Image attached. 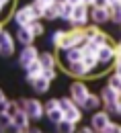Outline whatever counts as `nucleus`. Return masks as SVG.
Listing matches in <instances>:
<instances>
[{
    "instance_id": "obj_48",
    "label": "nucleus",
    "mask_w": 121,
    "mask_h": 133,
    "mask_svg": "<svg viewBox=\"0 0 121 133\" xmlns=\"http://www.w3.org/2000/svg\"><path fill=\"white\" fill-rule=\"evenodd\" d=\"M2 29H4V25H2V21H0V33H2Z\"/></svg>"
},
{
    "instance_id": "obj_50",
    "label": "nucleus",
    "mask_w": 121,
    "mask_h": 133,
    "mask_svg": "<svg viewBox=\"0 0 121 133\" xmlns=\"http://www.w3.org/2000/svg\"><path fill=\"white\" fill-rule=\"evenodd\" d=\"M0 131H2V127H0Z\"/></svg>"
},
{
    "instance_id": "obj_19",
    "label": "nucleus",
    "mask_w": 121,
    "mask_h": 133,
    "mask_svg": "<svg viewBox=\"0 0 121 133\" xmlns=\"http://www.w3.org/2000/svg\"><path fill=\"white\" fill-rule=\"evenodd\" d=\"M49 86H52V82H49L47 78H43V76L35 78L33 82H31V88H33L35 94H45V92L49 90Z\"/></svg>"
},
{
    "instance_id": "obj_3",
    "label": "nucleus",
    "mask_w": 121,
    "mask_h": 133,
    "mask_svg": "<svg viewBox=\"0 0 121 133\" xmlns=\"http://www.w3.org/2000/svg\"><path fill=\"white\" fill-rule=\"evenodd\" d=\"M18 104H21V109H25L27 111V115L31 117V121H41L43 117H45V107H43V102L37 98H18Z\"/></svg>"
},
{
    "instance_id": "obj_47",
    "label": "nucleus",
    "mask_w": 121,
    "mask_h": 133,
    "mask_svg": "<svg viewBox=\"0 0 121 133\" xmlns=\"http://www.w3.org/2000/svg\"><path fill=\"white\" fill-rule=\"evenodd\" d=\"M115 2H121V0H109V6H111V4H115Z\"/></svg>"
},
{
    "instance_id": "obj_23",
    "label": "nucleus",
    "mask_w": 121,
    "mask_h": 133,
    "mask_svg": "<svg viewBox=\"0 0 121 133\" xmlns=\"http://www.w3.org/2000/svg\"><path fill=\"white\" fill-rule=\"evenodd\" d=\"M45 117H47V121H49L52 125H58V123L64 119V111H62V107H58V109L47 111V113H45Z\"/></svg>"
},
{
    "instance_id": "obj_31",
    "label": "nucleus",
    "mask_w": 121,
    "mask_h": 133,
    "mask_svg": "<svg viewBox=\"0 0 121 133\" xmlns=\"http://www.w3.org/2000/svg\"><path fill=\"white\" fill-rule=\"evenodd\" d=\"M107 84H109L111 88H115L117 92H121V76H119V74H115V72H113V74L109 76V80H107Z\"/></svg>"
},
{
    "instance_id": "obj_21",
    "label": "nucleus",
    "mask_w": 121,
    "mask_h": 133,
    "mask_svg": "<svg viewBox=\"0 0 121 133\" xmlns=\"http://www.w3.org/2000/svg\"><path fill=\"white\" fill-rule=\"evenodd\" d=\"M0 127H2V131H17L18 133V129L12 123V117L6 115V113H0Z\"/></svg>"
},
{
    "instance_id": "obj_45",
    "label": "nucleus",
    "mask_w": 121,
    "mask_h": 133,
    "mask_svg": "<svg viewBox=\"0 0 121 133\" xmlns=\"http://www.w3.org/2000/svg\"><path fill=\"white\" fill-rule=\"evenodd\" d=\"M117 117H121V102H119V107H117Z\"/></svg>"
},
{
    "instance_id": "obj_41",
    "label": "nucleus",
    "mask_w": 121,
    "mask_h": 133,
    "mask_svg": "<svg viewBox=\"0 0 121 133\" xmlns=\"http://www.w3.org/2000/svg\"><path fill=\"white\" fill-rule=\"evenodd\" d=\"M113 68H115L113 72H115V74H119V76H121V64H113Z\"/></svg>"
},
{
    "instance_id": "obj_37",
    "label": "nucleus",
    "mask_w": 121,
    "mask_h": 133,
    "mask_svg": "<svg viewBox=\"0 0 121 133\" xmlns=\"http://www.w3.org/2000/svg\"><path fill=\"white\" fill-rule=\"evenodd\" d=\"M43 107H45V113H47V111H52V109H58V107H60V98H49Z\"/></svg>"
},
{
    "instance_id": "obj_38",
    "label": "nucleus",
    "mask_w": 121,
    "mask_h": 133,
    "mask_svg": "<svg viewBox=\"0 0 121 133\" xmlns=\"http://www.w3.org/2000/svg\"><path fill=\"white\" fill-rule=\"evenodd\" d=\"M6 102H8V98H6V94H4V90L0 88V113L6 109Z\"/></svg>"
},
{
    "instance_id": "obj_28",
    "label": "nucleus",
    "mask_w": 121,
    "mask_h": 133,
    "mask_svg": "<svg viewBox=\"0 0 121 133\" xmlns=\"http://www.w3.org/2000/svg\"><path fill=\"white\" fill-rule=\"evenodd\" d=\"M82 62H84V66L94 74V70H97V66H101L99 64V59H97V55H90V53H84V57H82Z\"/></svg>"
},
{
    "instance_id": "obj_9",
    "label": "nucleus",
    "mask_w": 121,
    "mask_h": 133,
    "mask_svg": "<svg viewBox=\"0 0 121 133\" xmlns=\"http://www.w3.org/2000/svg\"><path fill=\"white\" fill-rule=\"evenodd\" d=\"M15 53V37L10 31L2 29L0 33V57H10Z\"/></svg>"
},
{
    "instance_id": "obj_6",
    "label": "nucleus",
    "mask_w": 121,
    "mask_h": 133,
    "mask_svg": "<svg viewBox=\"0 0 121 133\" xmlns=\"http://www.w3.org/2000/svg\"><path fill=\"white\" fill-rule=\"evenodd\" d=\"M88 92H90V90H88L86 82H82V78H76V82L70 84V98L74 100L76 104H80V107H82V102L86 100Z\"/></svg>"
},
{
    "instance_id": "obj_2",
    "label": "nucleus",
    "mask_w": 121,
    "mask_h": 133,
    "mask_svg": "<svg viewBox=\"0 0 121 133\" xmlns=\"http://www.w3.org/2000/svg\"><path fill=\"white\" fill-rule=\"evenodd\" d=\"M60 107H62V111H64V119H68V121L76 123V125L82 121V107L76 104L70 96H62V98H60Z\"/></svg>"
},
{
    "instance_id": "obj_15",
    "label": "nucleus",
    "mask_w": 121,
    "mask_h": 133,
    "mask_svg": "<svg viewBox=\"0 0 121 133\" xmlns=\"http://www.w3.org/2000/svg\"><path fill=\"white\" fill-rule=\"evenodd\" d=\"M15 39H17L21 45H33L35 35L31 33L29 27H17V33H15Z\"/></svg>"
},
{
    "instance_id": "obj_8",
    "label": "nucleus",
    "mask_w": 121,
    "mask_h": 133,
    "mask_svg": "<svg viewBox=\"0 0 121 133\" xmlns=\"http://www.w3.org/2000/svg\"><path fill=\"white\" fill-rule=\"evenodd\" d=\"M109 121H111V115H109L105 109H97V111H92V115H90V125L94 127V131L105 133Z\"/></svg>"
},
{
    "instance_id": "obj_10",
    "label": "nucleus",
    "mask_w": 121,
    "mask_h": 133,
    "mask_svg": "<svg viewBox=\"0 0 121 133\" xmlns=\"http://www.w3.org/2000/svg\"><path fill=\"white\" fill-rule=\"evenodd\" d=\"M97 59H99L101 66H111V64H113V59H115V45H113V41L103 43V45L99 47V51H97Z\"/></svg>"
},
{
    "instance_id": "obj_18",
    "label": "nucleus",
    "mask_w": 121,
    "mask_h": 133,
    "mask_svg": "<svg viewBox=\"0 0 121 133\" xmlns=\"http://www.w3.org/2000/svg\"><path fill=\"white\" fill-rule=\"evenodd\" d=\"M82 57H84V51H82V47H80V45H78V47H70V49L64 51V59H66V64L82 62Z\"/></svg>"
},
{
    "instance_id": "obj_46",
    "label": "nucleus",
    "mask_w": 121,
    "mask_h": 133,
    "mask_svg": "<svg viewBox=\"0 0 121 133\" xmlns=\"http://www.w3.org/2000/svg\"><path fill=\"white\" fill-rule=\"evenodd\" d=\"M2 10H4V4H2V0H0V15H2Z\"/></svg>"
},
{
    "instance_id": "obj_4",
    "label": "nucleus",
    "mask_w": 121,
    "mask_h": 133,
    "mask_svg": "<svg viewBox=\"0 0 121 133\" xmlns=\"http://www.w3.org/2000/svg\"><path fill=\"white\" fill-rule=\"evenodd\" d=\"M101 98H103V109H105V111H107L109 115H117V107H119V92L107 84V86H103V90H101Z\"/></svg>"
},
{
    "instance_id": "obj_7",
    "label": "nucleus",
    "mask_w": 121,
    "mask_h": 133,
    "mask_svg": "<svg viewBox=\"0 0 121 133\" xmlns=\"http://www.w3.org/2000/svg\"><path fill=\"white\" fill-rule=\"evenodd\" d=\"M35 59H39V49L35 45H23V49H21V53H18V57H17L18 66L23 68V70H27Z\"/></svg>"
},
{
    "instance_id": "obj_32",
    "label": "nucleus",
    "mask_w": 121,
    "mask_h": 133,
    "mask_svg": "<svg viewBox=\"0 0 121 133\" xmlns=\"http://www.w3.org/2000/svg\"><path fill=\"white\" fill-rule=\"evenodd\" d=\"M90 41H94V43H97V45H99V47H101V45H103V43H109V41H111V39H109V35L105 33V31H99V33L94 35V37H92V39H90Z\"/></svg>"
},
{
    "instance_id": "obj_14",
    "label": "nucleus",
    "mask_w": 121,
    "mask_h": 133,
    "mask_svg": "<svg viewBox=\"0 0 121 133\" xmlns=\"http://www.w3.org/2000/svg\"><path fill=\"white\" fill-rule=\"evenodd\" d=\"M12 123H15V127H17L18 133H21V131H27V129L31 127V123H33V121H31V117L27 115V111H25V109H21L17 115L12 117Z\"/></svg>"
},
{
    "instance_id": "obj_39",
    "label": "nucleus",
    "mask_w": 121,
    "mask_h": 133,
    "mask_svg": "<svg viewBox=\"0 0 121 133\" xmlns=\"http://www.w3.org/2000/svg\"><path fill=\"white\" fill-rule=\"evenodd\" d=\"M92 6H101V8H109V0H94Z\"/></svg>"
},
{
    "instance_id": "obj_33",
    "label": "nucleus",
    "mask_w": 121,
    "mask_h": 133,
    "mask_svg": "<svg viewBox=\"0 0 121 133\" xmlns=\"http://www.w3.org/2000/svg\"><path fill=\"white\" fill-rule=\"evenodd\" d=\"M99 31H101V29H99V25H86V27H84V37H86V41H90V39L99 33Z\"/></svg>"
},
{
    "instance_id": "obj_20",
    "label": "nucleus",
    "mask_w": 121,
    "mask_h": 133,
    "mask_svg": "<svg viewBox=\"0 0 121 133\" xmlns=\"http://www.w3.org/2000/svg\"><path fill=\"white\" fill-rule=\"evenodd\" d=\"M39 64L43 68H58V59L52 51H39Z\"/></svg>"
},
{
    "instance_id": "obj_29",
    "label": "nucleus",
    "mask_w": 121,
    "mask_h": 133,
    "mask_svg": "<svg viewBox=\"0 0 121 133\" xmlns=\"http://www.w3.org/2000/svg\"><path fill=\"white\" fill-rule=\"evenodd\" d=\"M18 111H21V104H18V100H8V102H6V109H4L2 113H6V115L15 117Z\"/></svg>"
},
{
    "instance_id": "obj_35",
    "label": "nucleus",
    "mask_w": 121,
    "mask_h": 133,
    "mask_svg": "<svg viewBox=\"0 0 121 133\" xmlns=\"http://www.w3.org/2000/svg\"><path fill=\"white\" fill-rule=\"evenodd\" d=\"M31 12H33L35 21H41V18H43V8H41L37 2H31Z\"/></svg>"
},
{
    "instance_id": "obj_22",
    "label": "nucleus",
    "mask_w": 121,
    "mask_h": 133,
    "mask_svg": "<svg viewBox=\"0 0 121 133\" xmlns=\"http://www.w3.org/2000/svg\"><path fill=\"white\" fill-rule=\"evenodd\" d=\"M72 10H74V4H62V8H60V12H58V18L60 21H64V23H70V18H72Z\"/></svg>"
},
{
    "instance_id": "obj_26",
    "label": "nucleus",
    "mask_w": 121,
    "mask_h": 133,
    "mask_svg": "<svg viewBox=\"0 0 121 133\" xmlns=\"http://www.w3.org/2000/svg\"><path fill=\"white\" fill-rule=\"evenodd\" d=\"M60 8H62V4H55V2H53L52 6H47V8L43 10V18H45V21H55Z\"/></svg>"
},
{
    "instance_id": "obj_44",
    "label": "nucleus",
    "mask_w": 121,
    "mask_h": 133,
    "mask_svg": "<svg viewBox=\"0 0 121 133\" xmlns=\"http://www.w3.org/2000/svg\"><path fill=\"white\" fill-rule=\"evenodd\" d=\"M82 2H84L86 6H92V2H94V0H82Z\"/></svg>"
},
{
    "instance_id": "obj_11",
    "label": "nucleus",
    "mask_w": 121,
    "mask_h": 133,
    "mask_svg": "<svg viewBox=\"0 0 121 133\" xmlns=\"http://www.w3.org/2000/svg\"><path fill=\"white\" fill-rule=\"evenodd\" d=\"M12 21H15V25L17 27H29V23H33V12H31V4H25V6H21L17 12L12 15Z\"/></svg>"
},
{
    "instance_id": "obj_25",
    "label": "nucleus",
    "mask_w": 121,
    "mask_h": 133,
    "mask_svg": "<svg viewBox=\"0 0 121 133\" xmlns=\"http://www.w3.org/2000/svg\"><path fill=\"white\" fill-rule=\"evenodd\" d=\"M58 131H62V133H74L76 131V123H72V121H68V119H62L58 125H53Z\"/></svg>"
},
{
    "instance_id": "obj_12",
    "label": "nucleus",
    "mask_w": 121,
    "mask_h": 133,
    "mask_svg": "<svg viewBox=\"0 0 121 133\" xmlns=\"http://www.w3.org/2000/svg\"><path fill=\"white\" fill-rule=\"evenodd\" d=\"M66 72L74 78H88L92 76V72L84 66V62H74V64H66Z\"/></svg>"
},
{
    "instance_id": "obj_49",
    "label": "nucleus",
    "mask_w": 121,
    "mask_h": 133,
    "mask_svg": "<svg viewBox=\"0 0 121 133\" xmlns=\"http://www.w3.org/2000/svg\"><path fill=\"white\" fill-rule=\"evenodd\" d=\"M119 102H121V92H119Z\"/></svg>"
},
{
    "instance_id": "obj_40",
    "label": "nucleus",
    "mask_w": 121,
    "mask_h": 133,
    "mask_svg": "<svg viewBox=\"0 0 121 133\" xmlns=\"http://www.w3.org/2000/svg\"><path fill=\"white\" fill-rule=\"evenodd\" d=\"M80 131H82V133H92V131H94V127H92V125H82Z\"/></svg>"
},
{
    "instance_id": "obj_51",
    "label": "nucleus",
    "mask_w": 121,
    "mask_h": 133,
    "mask_svg": "<svg viewBox=\"0 0 121 133\" xmlns=\"http://www.w3.org/2000/svg\"><path fill=\"white\" fill-rule=\"evenodd\" d=\"M119 43H121V41H119Z\"/></svg>"
},
{
    "instance_id": "obj_16",
    "label": "nucleus",
    "mask_w": 121,
    "mask_h": 133,
    "mask_svg": "<svg viewBox=\"0 0 121 133\" xmlns=\"http://www.w3.org/2000/svg\"><path fill=\"white\" fill-rule=\"evenodd\" d=\"M103 107V98H101V94H94V92H88L86 100L82 102V111H97V109H101Z\"/></svg>"
},
{
    "instance_id": "obj_43",
    "label": "nucleus",
    "mask_w": 121,
    "mask_h": 133,
    "mask_svg": "<svg viewBox=\"0 0 121 133\" xmlns=\"http://www.w3.org/2000/svg\"><path fill=\"white\" fill-rule=\"evenodd\" d=\"M70 4H74V6H76V4H80V2H82V0H68Z\"/></svg>"
},
{
    "instance_id": "obj_42",
    "label": "nucleus",
    "mask_w": 121,
    "mask_h": 133,
    "mask_svg": "<svg viewBox=\"0 0 121 133\" xmlns=\"http://www.w3.org/2000/svg\"><path fill=\"white\" fill-rule=\"evenodd\" d=\"M29 131L31 133H41V129H39V127H29Z\"/></svg>"
},
{
    "instance_id": "obj_34",
    "label": "nucleus",
    "mask_w": 121,
    "mask_h": 133,
    "mask_svg": "<svg viewBox=\"0 0 121 133\" xmlns=\"http://www.w3.org/2000/svg\"><path fill=\"white\" fill-rule=\"evenodd\" d=\"M41 76H43V78H47L49 82H53V80L58 78V68H43Z\"/></svg>"
},
{
    "instance_id": "obj_13",
    "label": "nucleus",
    "mask_w": 121,
    "mask_h": 133,
    "mask_svg": "<svg viewBox=\"0 0 121 133\" xmlns=\"http://www.w3.org/2000/svg\"><path fill=\"white\" fill-rule=\"evenodd\" d=\"M109 18H111L109 8L90 6V21H92V25H105V23H109Z\"/></svg>"
},
{
    "instance_id": "obj_1",
    "label": "nucleus",
    "mask_w": 121,
    "mask_h": 133,
    "mask_svg": "<svg viewBox=\"0 0 121 133\" xmlns=\"http://www.w3.org/2000/svg\"><path fill=\"white\" fill-rule=\"evenodd\" d=\"M90 23V6H86L84 2L76 4L72 10V18H70V29H84Z\"/></svg>"
},
{
    "instance_id": "obj_5",
    "label": "nucleus",
    "mask_w": 121,
    "mask_h": 133,
    "mask_svg": "<svg viewBox=\"0 0 121 133\" xmlns=\"http://www.w3.org/2000/svg\"><path fill=\"white\" fill-rule=\"evenodd\" d=\"M86 43V37H84V29H70L66 31V37H64V41H62V45L58 47L60 51H66L70 47H82Z\"/></svg>"
},
{
    "instance_id": "obj_17",
    "label": "nucleus",
    "mask_w": 121,
    "mask_h": 133,
    "mask_svg": "<svg viewBox=\"0 0 121 133\" xmlns=\"http://www.w3.org/2000/svg\"><path fill=\"white\" fill-rule=\"evenodd\" d=\"M41 72H43V66L39 64V59H35L33 64H31V66L25 70V82L31 84L35 78H39V76H41Z\"/></svg>"
},
{
    "instance_id": "obj_30",
    "label": "nucleus",
    "mask_w": 121,
    "mask_h": 133,
    "mask_svg": "<svg viewBox=\"0 0 121 133\" xmlns=\"http://www.w3.org/2000/svg\"><path fill=\"white\" fill-rule=\"evenodd\" d=\"M29 29H31V33H33L35 37H41V35L45 33V27H43L41 21H33V23H29Z\"/></svg>"
},
{
    "instance_id": "obj_36",
    "label": "nucleus",
    "mask_w": 121,
    "mask_h": 133,
    "mask_svg": "<svg viewBox=\"0 0 121 133\" xmlns=\"http://www.w3.org/2000/svg\"><path fill=\"white\" fill-rule=\"evenodd\" d=\"M105 133H121V123H113V121H109V125H107Z\"/></svg>"
},
{
    "instance_id": "obj_24",
    "label": "nucleus",
    "mask_w": 121,
    "mask_h": 133,
    "mask_svg": "<svg viewBox=\"0 0 121 133\" xmlns=\"http://www.w3.org/2000/svg\"><path fill=\"white\" fill-rule=\"evenodd\" d=\"M109 12H111V23H115V25H121V2H115V4H111L109 6Z\"/></svg>"
},
{
    "instance_id": "obj_27",
    "label": "nucleus",
    "mask_w": 121,
    "mask_h": 133,
    "mask_svg": "<svg viewBox=\"0 0 121 133\" xmlns=\"http://www.w3.org/2000/svg\"><path fill=\"white\" fill-rule=\"evenodd\" d=\"M64 37H66V31H64V29H55L52 33V37H49V43H52L53 47H60L62 41H64Z\"/></svg>"
}]
</instances>
